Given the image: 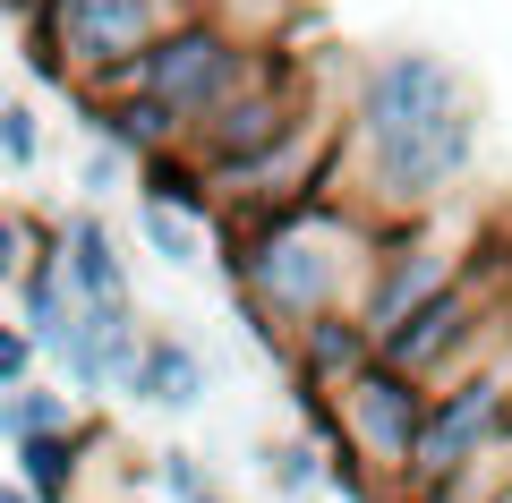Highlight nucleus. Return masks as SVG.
I'll return each instance as SVG.
<instances>
[{"label": "nucleus", "instance_id": "obj_1", "mask_svg": "<svg viewBox=\"0 0 512 503\" xmlns=\"http://www.w3.org/2000/svg\"><path fill=\"white\" fill-rule=\"evenodd\" d=\"M478 128H487V103H478V86L444 52H419V43L376 52L359 69V86H350V128H342L333 188H350L384 231L419 222L436 205H453V188L470 180Z\"/></svg>", "mask_w": 512, "mask_h": 503}, {"label": "nucleus", "instance_id": "obj_2", "mask_svg": "<svg viewBox=\"0 0 512 503\" xmlns=\"http://www.w3.org/2000/svg\"><path fill=\"white\" fill-rule=\"evenodd\" d=\"M376 256H384V222L350 188H316L299 205H274V214L222 231V265H231L239 316H248V333L274 359H291V333L308 316L367 299Z\"/></svg>", "mask_w": 512, "mask_h": 503}, {"label": "nucleus", "instance_id": "obj_3", "mask_svg": "<svg viewBox=\"0 0 512 503\" xmlns=\"http://www.w3.org/2000/svg\"><path fill=\"white\" fill-rule=\"evenodd\" d=\"M197 9L205 0H35V18L18 26L26 69L52 94L86 103V94H111L180 18H197Z\"/></svg>", "mask_w": 512, "mask_h": 503}, {"label": "nucleus", "instance_id": "obj_4", "mask_svg": "<svg viewBox=\"0 0 512 503\" xmlns=\"http://www.w3.org/2000/svg\"><path fill=\"white\" fill-rule=\"evenodd\" d=\"M308 410H316V427H325L333 444H342L350 461L384 486V495H402L410 452H419V427H427V384L410 376V367H393V359L376 350L350 384L308 393Z\"/></svg>", "mask_w": 512, "mask_h": 503}, {"label": "nucleus", "instance_id": "obj_5", "mask_svg": "<svg viewBox=\"0 0 512 503\" xmlns=\"http://www.w3.org/2000/svg\"><path fill=\"white\" fill-rule=\"evenodd\" d=\"M504 435H512V350H495V359L427 384V427H419V452H410V478H402L393 503L436 495L453 469H470L478 452L504 444Z\"/></svg>", "mask_w": 512, "mask_h": 503}, {"label": "nucleus", "instance_id": "obj_6", "mask_svg": "<svg viewBox=\"0 0 512 503\" xmlns=\"http://www.w3.org/2000/svg\"><path fill=\"white\" fill-rule=\"evenodd\" d=\"M248 69H256V43L239 35L222 9H197V18H180V26H171V35L154 43L146 60H137V69L120 77V86L163 94V103L180 111L188 128H197L214 103H231V94H239V77H248Z\"/></svg>", "mask_w": 512, "mask_h": 503}, {"label": "nucleus", "instance_id": "obj_7", "mask_svg": "<svg viewBox=\"0 0 512 503\" xmlns=\"http://www.w3.org/2000/svg\"><path fill=\"white\" fill-rule=\"evenodd\" d=\"M470 265H478V239L461 248V239H444L427 214H419V222H393V231H384L376 273H367V299H359V316L376 324V342H384V333H402V324L419 316L427 299H444V290H453Z\"/></svg>", "mask_w": 512, "mask_h": 503}, {"label": "nucleus", "instance_id": "obj_8", "mask_svg": "<svg viewBox=\"0 0 512 503\" xmlns=\"http://www.w3.org/2000/svg\"><path fill=\"white\" fill-rule=\"evenodd\" d=\"M376 324L359 316V307H325V316H308L291 333V376H299V393H333V384H350L367 359H376Z\"/></svg>", "mask_w": 512, "mask_h": 503}, {"label": "nucleus", "instance_id": "obj_9", "mask_svg": "<svg viewBox=\"0 0 512 503\" xmlns=\"http://www.w3.org/2000/svg\"><path fill=\"white\" fill-rule=\"evenodd\" d=\"M137 239H146L171 273H197V265H205V239H222V205H205V197H154V188H137Z\"/></svg>", "mask_w": 512, "mask_h": 503}, {"label": "nucleus", "instance_id": "obj_10", "mask_svg": "<svg viewBox=\"0 0 512 503\" xmlns=\"http://www.w3.org/2000/svg\"><path fill=\"white\" fill-rule=\"evenodd\" d=\"M60 256H69V273H77L86 299L137 307V290H128V256H120V239H111V222L94 214V197L77 205V214H60Z\"/></svg>", "mask_w": 512, "mask_h": 503}, {"label": "nucleus", "instance_id": "obj_11", "mask_svg": "<svg viewBox=\"0 0 512 503\" xmlns=\"http://www.w3.org/2000/svg\"><path fill=\"white\" fill-rule=\"evenodd\" d=\"M86 427H103V418H94V393H69V376L0 393V435H9V444H18V435H86Z\"/></svg>", "mask_w": 512, "mask_h": 503}, {"label": "nucleus", "instance_id": "obj_12", "mask_svg": "<svg viewBox=\"0 0 512 503\" xmlns=\"http://www.w3.org/2000/svg\"><path fill=\"white\" fill-rule=\"evenodd\" d=\"M86 444H103V427H86V435H18L9 461H18V478L35 486L43 503H77V486H86Z\"/></svg>", "mask_w": 512, "mask_h": 503}, {"label": "nucleus", "instance_id": "obj_13", "mask_svg": "<svg viewBox=\"0 0 512 503\" xmlns=\"http://www.w3.org/2000/svg\"><path fill=\"white\" fill-rule=\"evenodd\" d=\"M137 401L146 410H171V418H188L205 401V359L180 342V333H154L146 342V376H137Z\"/></svg>", "mask_w": 512, "mask_h": 503}, {"label": "nucleus", "instance_id": "obj_14", "mask_svg": "<svg viewBox=\"0 0 512 503\" xmlns=\"http://www.w3.org/2000/svg\"><path fill=\"white\" fill-rule=\"evenodd\" d=\"M77 188H86V197H120V188H137V154H128L120 137H94V154H86V171H77Z\"/></svg>", "mask_w": 512, "mask_h": 503}, {"label": "nucleus", "instance_id": "obj_15", "mask_svg": "<svg viewBox=\"0 0 512 503\" xmlns=\"http://www.w3.org/2000/svg\"><path fill=\"white\" fill-rule=\"evenodd\" d=\"M35 359H43V342H35V324H0V393H18V384H35Z\"/></svg>", "mask_w": 512, "mask_h": 503}, {"label": "nucleus", "instance_id": "obj_16", "mask_svg": "<svg viewBox=\"0 0 512 503\" xmlns=\"http://www.w3.org/2000/svg\"><path fill=\"white\" fill-rule=\"evenodd\" d=\"M154 469H163V486H171V503H222V486L197 469V452H154Z\"/></svg>", "mask_w": 512, "mask_h": 503}, {"label": "nucleus", "instance_id": "obj_17", "mask_svg": "<svg viewBox=\"0 0 512 503\" xmlns=\"http://www.w3.org/2000/svg\"><path fill=\"white\" fill-rule=\"evenodd\" d=\"M0 154H9V171H35V154H43L35 103H9V111H0Z\"/></svg>", "mask_w": 512, "mask_h": 503}, {"label": "nucleus", "instance_id": "obj_18", "mask_svg": "<svg viewBox=\"0 0 512 503\" xmlns=\"http://www.w3.org/2000/svg\"><path fill=\"white\" fill-rule=\"evenodd\" d=\"M0 503H43V495H35V486L18 478V486H0Z\"/></svg>", "mask_w": 512, "mask_h": 503}]
</instances>
